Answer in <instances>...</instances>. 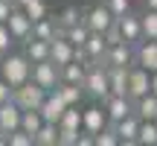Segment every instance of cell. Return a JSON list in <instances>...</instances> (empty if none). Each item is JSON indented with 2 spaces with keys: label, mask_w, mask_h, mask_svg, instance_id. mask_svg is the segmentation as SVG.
<instances>
[{
  "label": "cell",
  "mask_w": 157,
  "mask_h": 146,
  "mask_svg": "<svg viewBox=\"0 0 157 146\" xmlns=\"http://www.w3.org/2000/svg\"><path fill=\"white\" fill-rule=\"evenodd\" d=\"M137 143L140 146H157V120H140Z\"/></svg>",
  "instance_id": "obj_26"
},
{
  "label": "cell",
  "mask_w": 157,
  "mask_h": 146,
  "mask_svg": "<svg viewBox=\"0 0 157 146\" xmlns=\"http://www.w3.org/2000/svg\"><path fill=\"white\" fill-rule=\"evenodd\" d=\"M84 73H87V62L73 59V62H67V64L58 67V79H61V82H70V85H82L84 82Z\"/></svg>",
  "instance_id": "obj_18"
},
{
  "label": "cell",
  "mask_w": 157,
  "mask_h": 146,
  "mask_svg": "<svg viewBox=\"0 0 157 146\" xmlns=\"http://www.w3.org/2000/svg\"><path fill=\"white\" fill-rule=\"evenodd\" d=\"M125 94L131 99H140V96L151 94V73L146 67H140V64H131L128 67V91Z\"/></svg>",
  "instance_id": "obj_8"
},
{
  "label": "cell",
  "mask_w": 157,
  "mask_h": 146,
  "mask_svg": "<svg viewBox=\"0 0 157 146\" xmlns=\"http://www.w3.org/2000/svg\"><path fill=\"white\" fill-rule=\"evenodd\" d=\"M29 79H32L35 85H41L44 91H56L58 82H61V79H58V64L50 62V59H47V62H35Z\"/></svg>",
  "instance_id": "obj_6"
},
{
  "label": "cell",
  "mask_w": 157,
  "mask_h": 146,
  "mask_svg": "<svg viewBox=\"0 0 157 146\" xmlns=\"http://www.w3.org/2000/svg\"><path fill=\"white\" fill-rule=\"evenodd\" d=\"M151 94H157V70L151 73Z\"/></svg>",
  "instance_id": "obj_40"
},
{
  "label": "cell",
  "mask_w": 157,
  "mask_h": 146,
  "mask_svg": "<svg viewBox=\"0 0 157 146\" xmlns=\"http://www.w3.org/2000/svg\"><path fill=\"white\" fill-rule=\"evenodd\" d=\"M47 91L41 88V85H35L32 79H26L23 85H17V88H12V99L17 102V105L26 111V108H41V102H44Z\"/></svg>",
  "instance_id": "obj_4"
},
{
  "label": "cell",
  "mask_w": 157,
  "mask_h": 146,
  "mask_svg": "<svg viewBox=\"0 0 157 146\" xmlns=\"http://www.w3.org/2000/svg\"><path fill=\"white\" fill-rule=\"evenodd\" d=\"M21 47H23L21 53H23L32 64H35V62H47V59H50V41H41V38H32V35H29Z\"/></svg>",
  "instance_id": "obj_17"
},
{
  "label": "cell",
  "mask_w": 157,
  "mask_h": 146,
  "mask_svg": "<svg viewBox=\"0 0 157 146\" xmlns=\"http://www.w3.org/2000/svg\"><path fill=\"white\" fill-rule=\"evenodd\" d=\"M29 73H32V62H29L23 53H6V56H0V76H3L12 88L23 85L29 79Z\"/></svg>",
  "instance_id": "obj_2"
},
{
  "label": "cell",
  "mask_w": 157,
  "mask_h": 146,
  "mask_svg": "<svg viewBox=\"0 0 157 146\" xmlns=\"http://www.w3.org/2000/svg\"><path fill=\"white\" fill-rule=\"evenodd\" d=\"M56 94L64 99V105H82V99H84V88L82 85H70V82H58Z\"/></svg>",
  "instance_id": "obj_21"
},
{
  "label": "cell",
  "mask_w": 157,
  "mask_h": 146,
  "mask_svg": "<svg viewBox=\"0 0 157 146\" xmlns=\"http://www.w3.org/2000/svg\"><path fill=\"white\" fill-rule=\"evenodd\" d=\"M111 126H113V132H117L119 143H125V146L137 143V135H140V117H137V114H128V117L117 120V123H111Z\"/></svg>",
  "instance_id": "obj_14"
},
{
  "label": "cell",
  "mask_w": 157,
  "mask_h": 146,
  "mask_svg": "<svg viewBox=\"0 0 157 146\" xmlns=\"http://www.w3.org/2000/svg\"><path fill=\"white\" fill-rule=\"evenodd\" d=\"M76 59V47L70 44L64 35H56V38H50V62H56L58 67L67 62H73Z\"/></svg>",
  "instance_id": "obj_16"
},
{
  "label": "cell",
  "mask_w": 157,
  "mask_h": 146,
  "mask_svg": "<svg viewBox=\"0 0 157 146\" xmlns=\"http://www.w3.org/2000/svg\"><path fill=\"white\" fill-rule=\"evenodd\" d=\"M12 47H15V38H12L9 26H6V23H0V56L12 53Z\"/></svg>",
  "instance_id": "obj_33"
},
{
  "label": "cell",
  "mask_w": 157,
  "mask_h": 146,
  "mask_svg": "<svg viewBox=\"0 0 157 146\" xmlns=\"http://www.w3.org/2000/svg\"><path fill=\"white\" fill-rule=\"evenodd\" d=\"M64 99L56 94V91H47V96H44V102H41V117H44V123H56L58 126V120H61V114H64Z\"/></svg>",
  "instance_id": "obj_15"
},
{
  "label": "cell",
  "mask_w": 157,
  "mask_h": 146,
  "mask_svg": "<svg viewBox=\"0 0 157 146\" xmlns=\"http://www.w3.org/2000/svg\"><path fill=\"white\" fill-rule=\"evenodd\" d=\"M134 64L146 67L148 73L157 70V41L154 38H143L140 44L134 47Z\"/></svg>",
  "instance_id": "obj_11"
},
{
  "label": "cell",
  "mask_w": 157,
  "mask_h": 146,
  "mask_svg": "<svg viewBox=\"0 0 157 146\" xmlns=\"http://www.w3.org/2000/svg\"><path fill=\"white\" fill-rule=\"evenodd\" d=\"M117 26H119V32H122V41L125 44H131V47H137L143 41V21H140V12H125L122 18H117Z\"/></svg>",
  "instance_id": "obj_7"
},
{
  "label": "cell",
  "mask_w": 157,
  "mask_h": 146,
  "mask_svg": "<svg viewBox=\"0 0 157 146\" xmlns=\"http://www.w3.org/2000/svg\"><path fill=\"white\" fill-rule=\"evenodd\" d=\"M12 9H15V6H12L9 0H0V23H6V21H9Z\"/></svg>",
  "instance_id": "obj_36"
},
{
  "label": "cell",
  "mask_w": 157,
  "mask_h": 146,
  "mask_svg": "<svg viewBox=\"0 0 157 146\" xmlns=\"http://www.w3.org/2000/svg\"><path fill=\"white\" fill-rule=\"evenodd\" d=\"M58 35V26H56V18L47 15L41 21H32V38H41V41H50Z\"/></svg>",
  "instance_id": "obj_20"
},
{
  "label": "cell",
  "mask_w": 157,
  "mask_h": 146,
  "mask_svg": "<svg viewBox=\"0 0 157 146\" xmlns=\"http://www.w3.org/2000/svg\"><path fill=\"white\" fill-rule=\"evenodd\" d=\"M58 129H82V111H78V105L64 108L61 120H58Z\"/></svg>",
  "instance_id": "obj_29"
},
{
  "label": "cell",
  "mask_w": 157,
  "mask_h": 146,
  "mask_svg": "<svg viewBox=\"0 0 157 146\" xmlns=\"http://www.w3.org/2000/svg\"><path fill=\"white\" fill-rule=\"evenodd\" d=\"M9 146H32V135H26L23 129H15L9 135Z\"/></svg>",
  "instance_id": "obj_35"
},
{
  "label": "cell",
  "mask_w": 157,
  "mask_h": 146,
  "mask_svg": "<svg viewBox=\"0 0 157 146\" xmlns=\"http://www.w3.org/2000/svg\"><path fill=\"white\" fill-rule=\"evenodd\" d=\"M35 146H58V126L56 123H44L35 132Z\"/></svg>",
  "instance_id": "obj_25"
},
{
  "label": "cell",
  "mask_w": 157,
  "mask_h": 146,
  "mask_svg": "<svg viewBox=\"0 0 157 146\" xmlns=\"http://www.w3.org/2000/svg\"><path fill=\"white\" fill-rule=\"evenodd\" d=\"M6 99H12V85L0 76V102H6Z\"/></svg>",
  "instance_id": "obj_37"
},
{
  "label": "cell",
  "mask_w": 157,
  "mask_h": 146,
  "mask_svg": "<svg viewBox=\"0 0 157 146\" xmlns=\"http://www.w3.org/2000/svg\"><path fill=\"white\" fill-rule=\"evenodd\" d=\"M143 9H157V0H140Z\"/></svg>",
  "instance_id": "obj_38"
},
{
  "label": "cell",
  "mask_w": 157,
  "mask_h": 146,
  "mask_svg": "<svg viewBox=\"0 0 157 146\" xmlns=\"http://www.w3.org/2000/svg\"><path fill=\"white\" fill-rule=\"evenodd\" d=\"M52 18H56L58 32H64L67 26H73V23H78V21H82V9H78V6H64V9H58Z\"/></svg>",
  "instance_id": "obj_22"
},
{
  "label": "cell",
  "mask_w": 157,
  "mask_h": 146,
  "mask_svg": "<svg viewBox=\"0 0 157 146\" xmlns=\"http://www.w3.org/2000/svg\"><path fill=\"white\" fill-rule=\"evenodd\" d=\"M9 3H12V6H15V9H23V6H26V3H29V0H9Z\"/></svg>",
  "instance_id": "obj_39"
},
{
  "label": "cell",
  "mask_w": 157,
  "mask_h": 146,
  "mask_svg": "<svg viewBox=\"0 0 157 146\" xmlns=\"http://www.w3.org/2000/svg\"><path fill=\"white\" fill-rule=\"evenodd\" d=\"M82 21H84V26H87L90 32H105L117 18H113V12L108 9L102 0H93V3H87L82 9Z\"/></svg>",
  "instance_id": "obj_3"
},
{
  "label": "cell",
  "mask_w": 157,
  "mask_h": 146,
  "mask_svg": "<svg viewBox=\"0 0 157 146\" xmlns=\"http://www.w3.org/2000/svg\"><path fill=\"white\" fill-rule=\"evenodd\" d=\"M140 21H143V38L157 41V9H140Z\"/></svg>",
  "instance_id": "obj_28"
},
{
  "label": "cell",
  "mask_w": 157,
  "mask_h": 146,
  "mask_svg": "<svg viewBox=\"0 0 157 146\" xmlns=\"http://www.w3.org/2000/svg\"><path fill=\"white\" fill-rule=\"evenodd\" d=\"M41 126H44V117H41L38 108H26V111L21 114V129L26 132V135H32V137H35V132H38ZM32 143H35V140H32Z\"/></svg>",
  "instance_id": "obj_24"
},
{
  "label": "cell",
  "mask_w": 157,
  "mask_h": 146,
  "mask_svg": "<svg viewBox=\"0 0 157 146\" xmlns=\"http://www.w3.org/2000/svg\"><path fill=\"white\" fill-rule=\"evenodd\" d=\"M105 64H108V67H131V64H134V47L125 44V41H119V44H108Z\"/></svg>",
  "instance_id": "obj_10"
},
{
  "label": "cell",
  "mask_w": 157,
  "mask_h": 146,
  "mask_svg": "<svg viewBox=\"0 0 157 146\" xmlns=\"http://www.w3.org/2000/svg\"><path fill=\"white\" fill-rule=\"evenodd\" d=\"M82 129H58V146H78Z\"/></svg>",
  "instance_id": "obj_32"
},
{
  "label": "cell",
  "mask_w": 157,
  "mask_h": 146,
  "mask_svg": "<svg viewBox=\"0 0 157 146\" xmlns=\"http://www.w3.org/2000/svg\"><path fill=\"white\" fill-rule=\"evenodd\" d=\"M23 12H26L32 21H41V18L50 15V6H47V0H29V3L23 6Z\"/></svg>",
  "instance_id": "obj_30"
},
{
  "label": "cell",
  "mask_w": 157,
  "mask_h": 146,
  "mask_svg": "<svg viewBox=\"0 0 157 146\" xmlns=\"http://www.w3.org/2000/svg\"><path fill=\"white\" fill-rule=\"evenodd\" d=\"M108 82H111V94H125L128 91V67H108Z\"/></svg>",
  "instance_id": "obj_23"
},
{
  "label": "cell",
  "mask_w": 157,
  "mask_h": 146,
  "mask_svg": "<svg viewBox=\"0 0 157 146\" xmlns=\"http://www.w3.org/2000/svg\"><path fill=\"white\" fill-rule=\"evenodd\" d=\"M93 146H119V137H117V132H113L111 123H108L99 135H93Z\"/></svg>",
  "instance_id": "obj_31"
},
{
  "label": "cell",
  "mask_w": 157,
  "mask_h": 146,
  "mask_svg": "<svg viewBox=\"0 0 157 146\" xmlns=\"http://www.w3.org/2000/svg\"><path fill=\"white\" fill-rule=\"evenodd\" d=\"M108 126V114L102 105H90L82 111V132H87V135H99L102 129Z\"/></svg>",
  "instance_id": "obj_13"
},
{
  "label": "cell",
  "mask_w": 157,
  "mask_h": 146,
  "mask_svg": "<svg viewBox=\"0 0 157 146\" xmlns=\"http://www.w3.org/2000/svg\"><path fill=\"white\" fill-rule=\"evenodd\" d=\"M102 3L113 12V18H122L125 12H131V0H102Z\"/></svg>",
  "instance_id": "obj_34"
},
{
  "label": "cell",
  "mask_w": 157,
  "mask_h": 146,
  "mask_svg": "<svg viewBox=\"0 0 157 146\" xmlns=\"http://www.w3.org/2000/svg\"><path fill=\"white\" fill-rule=\"evenodd\" d=\"M21 114H23V108L15 99L0 102V132L3 135H12L15 129H21Z\"/></svg>",
  "instance_id": "obj_12"
},
{
  "label": "cell",
  "mask_w": 157,
  "mask_h": 146,
  "mask_svg": "<svg viewBox=\"0 0 157 146\" xmlns=\"http://www.w3.org/2000/svg\"><path fill=\"white\" fill-rule=\"evenodd\" d=\"M6 26H9L12 38H15V44H23V41L32 35V18L26 15L23 9H12L9 21H6Z\"/></svg>",
  "instance_id": "obj_9"
},
{
  "label": "cell",
  "mask_w": 157,
  "mask_h": 146,
  "mask_svg": "<svg viewBox=\"0 0 157 146\" xmlns=\"http://www.w3.org/2000/svg\"><path fill=\"white\" fill-rule=\"evenodd\" d=\"M102 108H105V114H108V123H117V120L134 114V99H131L128 94H108L105 99H102Z\"/></svg>",
  "instance_id": "obj_5"
},
{
  "label": "cell",
  "mask_w": 157,
  "mask_h": 146,
  "mask_svg": "<svg viewBox=\"0 0 157 146\" xmlns=\"http://www.w3.org/2000/svg\"><path fill=\"white\" fill-rule=\"evenodd\" d=\"M84 96L93 102H102L108 94H111V82H108V64L105 62H90L87 64V73H84Z\"/></svg>",
  "instance_id": "obj_1"
},
{
  "label": "cell",
  "mask_w": 157,
  "mask_h": 146,
  "mask_svg": "<svg viewBox=\"0 0 157 146\" xmlns=\"http://www.w3.org/2000/svg\"><path fill=\"white\" fill-rule=\"evenodd\" d=\"M58 35H64V38L70 41L73 47H82L84 41H87V35H90V29L84 26V21H78V23H73V26H67L64 32H58Z\"/></svg>",
  "instance_id": "obj_27"
},
{
  "label": "cell",
  "mask_w": 157,
  "mask_h": 146,
  "mask_svg": "<svg viewBox=\"0 0 157 146\" xmlns=\"http://www.w3.org/2000/svg\"><path fill=\"white\" fill-rule=\"evenodd\" d=\"M134 114L140 120H157V94H146L134 99Z\"/></svg>",
  "instance_id": "obj_19"
}]
</instances>
